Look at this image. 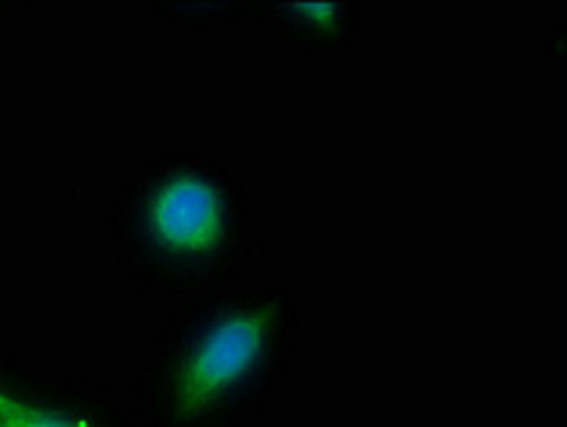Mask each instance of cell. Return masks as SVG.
I'll use <instances>...</instances> for the list:
<instances>
[{
    "mask_svg": "<svg viewBox=\"0 0 567 427\" xmlns=\"http://www.w3.org/2000/svg\"><path fill=\"white\" fill-rule=\"evenodd\" d=\"M291 282L251 280L172 302L123 387L132 427H251L297 371Z\"/></svg>",
    "mask_w": 567,
    "mask_h": 427,
    "instance_id": "cell-1",
    "label": "cell"
},
{
    "mask_svg": "<svg viewBox=\"0 0 567 427\" xmlns=\"http://www.w3.org/2000/svg\"><path fill=\"white\" fill-rule=\"evenodd\" d=\"M114 271L146 300L172 302L251 282L266 262L254 197L220 157L163 152L132 168L106 211Z\"/></svg>",
    "mask_w": 567,
    "mask_h": 427,
    "instance_id": "cell-2",
    "label": "cell"
},
{
    "mask_svg": "<svg viewBox=\"0 0 567 427\" xmlns=\"http://www.w3.org/2000/svg\"><path fill=\"white\" fill-rule=\"evenodd\" d=\"M0 427H132L121 387L0 345Z\"/></svg>",
    "mask_w": 567,
    "mask_h": 427,
    "instance_id": "cell-3",
    "label": "cell"
},
{
    "mask_svg": "<svg viewBox=\"0 0 567 427\" xmlns=\"http://www.w3.org/2000/svg\"><path fill=\"white\" fill-rule=\"evenodd\" d=\"M257 23L297 63H317L348 52L360 38V7L334 3H260Z\"/></svg>",
    "mask_w": 567,
    "mask_h": 427,
    "instance_id": "cell-4",
    "label": "cell"
}]
</instances>
